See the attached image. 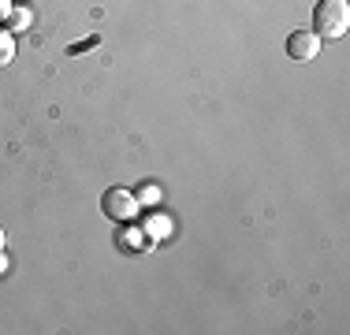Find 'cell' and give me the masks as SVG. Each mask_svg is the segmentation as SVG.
Returning a JSON list of instances; mask_svg holds the SVG:
<instances>
[{
  "label": "cell",
  "instance_id": "1",
  "mask_svg": "<svg viewBox=\"0 0 350 335\" xmlns=\"http://www.w3.org/2000/svg\"><path fill=\"white\" fill-rule=\"evenodd\" d=\"M347 30H350V4L347 0H317V8H313V34L317 38L336 41Z\"/></svg>",
  "mask_w": 350,
  "mask_h": 335
},
{
  "label": "cell",
  "instance_id": "2",
  "mask_svg": "<svg viewBox=\"0 0 350 335\" xmlns=\"http://www.w3.org/2000/svg\"><path fill=\"white\" fill-rule=\"evenodd\" d=\"M101 209H105V216L108 220H116V224H127V220H135V213H138V201L131 190H120V187H108L105 190V198H101Z\"/></svg>",
  "mask_w": 350,
  "mask_h": 335
},
{
  "label": "cell",
  "instance_id": "3",
  "mask_svg": "<svg viewBox=\"0 0 350 335\" xmlns=\"http://www.w3.org/2000/svg\"><path fill=\"white\" fill-rule=\"evenodd\" d=\"M317 53H321V38H317L313 30H291L287 34V56L298 64H310L317 60Z\"/></svg>",
  "mask_w": 350,
  "mask_h": 335
},
{
  "label": "cell",
  "instance_id": "4",
  "mask_svg": "<svg viewBox=\"0 0 350 335\" xmlns=\"http://www.w3.org/2000/svg\"><path fill=\"white\" fill-rule=\"evenodd\" d=\"M12 56H15V38H12V30L0 27V67L12 64Z\"/></svg>",
  "mask_w": 350,
  "mask_h": 335
},
{
  "label": "cell",
  "instance_id": "5",
  "mask_svg": "<svg viewBox=\"0 0 350 335\" xmlns=\"http://www.w3.org/2000/svg\"><path fill=\"white\" fill-rule=\"evenodd\" d=\"M30 23V12H23V8H12V15H8V27L4 30H23Z\"/></svg>",
  "mask_w": 350,
  "mask_h": 335
},
{
  "label": "cell",
  "instance_id": "6",
  "mask_svg": "<svg viewBox=\"0 0 350 335\" xmlns=\"http://www.w3.org/2000/svg\"><path fill=\"white\" fill-rule=\"evenodd\" d=\"M123 239H127V242H123V246H127V250H142V242H138L142 234H138V231H127V234H123Z\"/></svg>",
  "mask_w": 350,
  "mask_h": 335
},
{
  "label": "cell",
  "instance_id": "7",
  "mask_svg": "<svg viewBox=\"0 0 350 335\" xmlns=\"http://www.w3.org/2000/svg\"><path fill=\"white\" fill-rule=\"evenodd\" d=\"M4 272H8V257L0 254V276H4Z\"/></svg>",
  "mask_w": 350,
  "mask_h": 335
},
{
  "label": "cell",
  "instance_id": "8",
  "mask_svg": "<svg viewBox=\"0 0 350 335\" xmlns=\"http://www.w3.org/2000/svg\"><path fill=\"white\" fill-rule=\"evenodd\" d=\"M0 250H4V228H0Z\"/></svg>",
  "mask_w": 350,
  "mask_h": 335
}]
</instances>
